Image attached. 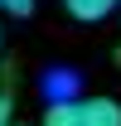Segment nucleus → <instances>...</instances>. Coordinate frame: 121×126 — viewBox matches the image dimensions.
<instances>
[{
	"mask_svg": "<svg viewBox=\"0 0 121 126\" xmlns=\"http://www.w3.org/2000/svg\"><path fill=\"white\" fill-rule=\"evenodd\" d=\"M116 5L121 0H63V10H68L73 19H82V24H97V19L116 15Z\"/></svg>",
	"mask_w": 121,
	"mask_h": 126,
	"instance_id": "f03ea898",
	"label": "nucleus"
},
{
	"mask_svg": "<svg viewBox=\"0 0 121 126\" xmlns=\"http://www.w3.org/2000/svg\"><path fill=\"white\" fill-rule=\"evenodd\" d=\"M34 0H0V15H29Z\"/></svg>",
	"mask_w": 121,
	"mask_h": 126,
	"instance_id": "7ed1b4c3",
	"label": "nucleus"
},
{
	"mask_svg": "<svg viewBox=\"0 0 121 126\" xmlns=\"http://www.w3.org/2000/svg\"><path fill=\"white\" fill-rule=\"evenodd\" d=\"M0 126H10V97L0 92Z\"/></svg>",
	"mask_w": 121,
	"mask_h": 126,
	"instance_id": "20e7f679",
	"label": "nucleus"
},
{
	"mask_svg": "<svg viewBox=\"0 0 121 126\" xmlns=\"http://www.w3.org/2000/svg\"><path fill=\"white\" fill-rule=\"evenodd\" d=\"M44 126H121V107L111 97H63L44 111Z\"/></svg>",
	"mask_w": 121,
	"mask_h": 126,
	"instance_id": "f257e3e1",
	"label": "nucleus"
}]
</instances>
